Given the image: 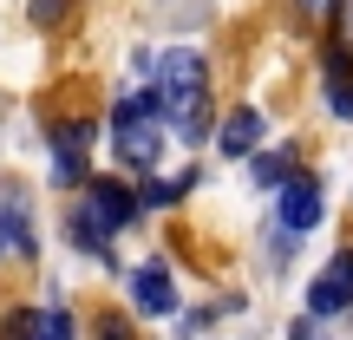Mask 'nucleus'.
I'll return each instance as SVG.
<instances>
[{"label": "nucleus", "instance_id": "obj_1", "mask_svg": "<svg viewBox=\"0 0 353 340\" xmlns=\"http://www.w3.org/2000/svg\"><path fill=\"white\" fill-rule=\"evenodd\" d=\"M203 72H210V66L190 46H176V52L157 59V105H164V118L176 125V138H190V144L210 131V79Z\"/></svg>", "mask_w": 353, "mask_h": 340}, {"label": "nucleus", "instance_id": "obj_2", "mask_svg": "<svg viewBox=\"0 0 353 340\" xmlns=\"http://www.w3.org/2000/svg\"><path fill=\"white\" fill-rule=\"evenodd\" d=\"M164 105H157V86L138 92V99H125L112 112V151L125 170H157V151H164Z\"/></svg>", "mask_w": 353, "mask_h": 340}, {"label": "nucleus", "instance_id": "obj_3", "mask_svg": "<svg viewBox=\"0 0 353 340\" xmlns=\"http://www.w3.org/2000/svg\"><path fill=\"white\" fill-rule=\"evenodd\" d=\"M138 203H144V197H131V190L118 183V177H99V183L85 190V203H79V216H72L79 249H99V255H105V242H112L118 229H131Z\"/></svg>", "mask_w": 353, "mask_h": 340}, {"label": "nucleus", "instance_id": "obj_4", "mask_svg": "<svg viewBox=\"0 0 353 340\" xmlns=\"http://www.w3.org/2000/svg\"><path fill=\"white\" fill-rule=\"evenodd\" d=\"M314 223H321V183H314V177H288V183H281V216H275L281 242L307 236Z\"/></svg>", "mask_w": 353, "mask_h": 340}, {"label": "nucleus", "instance_id": "obj_5", "mask_svg": "<svg viewBox=\"0 0 353 340\" xmlns=\"http://www.w3.org/2000/svg\"><path fill=\"white\" fill-rule=\"evenodd\" d=\"M347 308H353V249L334 255L307 288V314H347Z\"/></svg>", "mask_w": 353, "mask_h": 340}, {"label": "nucleus", "instance_id": "obj_6", "mask_svg": "<svg viewBox=\"0 0 353 340\" xmlns=\"http://www.w3.org/2000/svg\"><path fill=\"white\" fill-rule=\"evenodd\" d=\"M85 138L92 125H52V170H59V183H85Z\"/></svg>", "mask_w": 353, "mask_h": 340}, {"label": "nucleus", "instance_id": "obj_7", "mask_svg": "<svg viewBox=\"0 0 353 340\" xmlns=\"http://www.w3.org/2000/svg\"><path fill=\"white\" fill-rule=\"evenodd\" d=\"M131 301H138L144 314H170V308H176V281H170V268H164V262L131 268Z\"/></svg>", "mask_w": 353, "mask_h": 340}, {"label": "nucleus", "instance_id": "obj_8", "mask_svg": "<svg viewBox=\"0 0 353 340\" xmlns=\"http://www.w3.org/2000/svg\"><path fill=\"white\" fill-rule=\"evenodd\" d=\"M262 125H268V118L255 112V105H242V112H229V118H223V138H216V144H223L229 157H255V144H262Z\"/></svg>", "mask_w": 353, "mask_h": 340}, {"label": "nucleus", "instance_id": "obj_9", "mask_svg": "<svg viewBox=\"0 0 353 340\" xmlns=\"http://www.w3.org/2000/svg\"><path fill=\"white\" fill-rule=\"evenodd\" d=\"M7 249H33V229H26V216H20V197H7V210H0V255Z\"/></svg>", "mask_w": 353, "mask_h": 340}, {"label": "nucleus", "instance_id": "obj_10", "mask_svg": "<svg viewBox=\"0 0 353 340\" xmlns=\"http://www.w3.org/2000/svg\"><path fill=\"white\" fill-rule=\"evenodd\" d=\"M288 170H294L288 151H255V157H249V177H255V183H268V190L288 183Z\"/></svg>", "mask_w": 353, "mask_h": 340}, {"label": "nucleus", "instance_id": "obj_11", "mask_svg": "<svg viewBox=\"0 0 353 340\" xmlns=\"http://www.w3.org/2000/svg\"><path fill=\"white\" fill-rule=\"evenodd\" d=\"M0 340H39V314H33V308L7 314V334H0Z\"/></svg>", "mask_w": 353, "mask_h": 340}, {"label": "nucleus", "instance_id": "obj_12", "mask_svg": "<svg viewBox=\"0 0 353 340\" xmlns=\"http://www.w3.org/2000/svg\"><path fill=\"white\" fill-rule=\"evenodd\" d=\"M39 340H72V314H65V308L39 314Z\"/></svg>", "mask_w": 353, "mask_h": 340}, {"label": "nucleus", "instance_id": "obj_13", "mask_svg": "<svg viewBox=\"0 0 353 340\" xmlns=\"http://www.w3.org/2000/svg\"><path fill=\"white\" fill-rule=\"evenodd\" d=\"M59 13H65V0H33V20L39 26H59Z\"/></svg>", "mask_w": 353, "mask_h": 340}, {"label": "nucleus", "instance_id": "obj_14", "mask_svg": "<svg viewBox=\"0 0 353 340\" xmlns=\"http://www.w3.org/2000/svg\"><path fill=\"white\" fill-rule=\"evenodd\" d=\"M99 340H131V328H125V321L112 314V321H99Z\"/></svg>", "mask_w": 353, "mask_h": 340}, {"label": "nucleus", "instance_id": "obj_15", "mask_svg": "<svg viewBox=\"0 0 353 340\" xmlns=\"http://www.w3.org/2000/svg\"><path fill=\"white\" fill-rule=\"evenodd\" d=\"M288 340H327V334H321V328H307V321H294V334Z\"/></svg>", "mask_w": 353, "mask_h": 340}, {"label": "nucleus", "instance_id": "obj_16", "mask_svg": "<svg viewBox=\"0 0 353 340\" xmlns=\"http://www.w3.org/2000/svg\"><path fill=\"white\" fill-rule=\"evenodd\" d=\"M307 13H334V7H347V0H301Z\"/></svg>", "mask_w": 353, "mask_h": 340}]
</instances>
